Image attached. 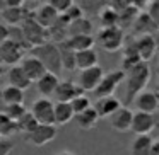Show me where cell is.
I'll list each match as a JSON object with an SVG mask.
<instances>
[{
	"instance_id": "cell-29",
	"label": "cell",
	"mask_w": 159,
	"mask_h": 155,
	"mask_svg": "<svg viewBox=\"0 0 159 155\" xmlns=\"http://www.w3.org/2000/svg\"><path fill=\"white\" fill-rule=\"evenodd\" d=\"M2 104L4 106H12V104H24V90L17 87L7 85L2 89Z\"/></svg>"
},
{
	"instance_id": "cell-23",
	"label": "cell",
	"mask_w": 159,
	"mask_h": 155,
	"mask_svg": "<svg viewBox=\"0 0 159 155\" xmlns=\"http://www.w3.org/2000/svg\"><path fill=\"white\" fill-rule=\"evenodd\" d=\"M74 111L70 107V102H55L53 104V119H55V126H62L67 124L69 121L74 119Z\"/></svg>"
},
{
	"instance_id": "cell-34",
	"label": "cell",
	"mask_w": 159,
	"mask_h": 155,
	"mask_svg": "<svg viewBox=\"0 0 159 155\" xmlns=\"http://www.w3.org/2000/svg\"><path fill=\"white\" fill-rule=\"evenodd\" d=\"M60 17H62L65 22H69V24H70V22H74V21H77V19L84 17V7L80 4H77V2H74V4L67 9L65 14H62Z\"/></svg>"
},
{
	"instance_id": "cell-13",
	"label": "cell",
	"mask_w": 159,
	"mask_h": 155,
	"mask_svg": "<svg viewBox=\"0 0 159 155\" xmlns=\"http://www.w3.org/2000/svg\"><path fill=\"white\" fill-rule=\"evenodd\" d=\"M132 116H134V111L127 106H121L120 109L111 114L108 119H110V124L115 131H118V133H127V131H130Z\"/></svg>"
},
{
	"instance_id": "cell-40",
	"label": "cell",
	"mask_w": 159,
	"mask_h": 155,
	"mask_svg": "<svg viewBox=\"0 0 159 155\" xmlns=\"http://www.w3.org/2000/svg\"><path fill=\"white\" fill-rule=\"evenodd\" d=\"M9 36H11V28L7 24H4V22H0V45L4 41H7Z\"/></svg>"
},
{
	"instance_id": "cell-12",
	"label": "cell",
	"mask_w": 159,
	"mask_h": 155,
	"mask_svg": "<svg viewBox=\"0 0 159 155\" xmlns=\"http://www.w3.org/2000/svg\"><path fill=\"white\" fill-rule=\"evenodd\" d=\"M156 128V119L154 114H147V113H139L134 111L132 116V124H130V131H134L135 136L139 135H151V131Z\"/></svg>"
},
{
	"instance_id": "cell-11",
	"label": "cell",
	"mask_w": 159,
	"mask_h": 155,
	"mask_svg": "<svg viewBox=\"0 0 159 155\" xmlns=\"http://www.w3.org/2000/svg\"><path fill=\"white\" fill-rule=\"evenodd\" d=\"M134 48L140 62L147 63L152 56L156 55V43L152 34H144V36H134Z\"/></svg>"
},
{
	"instance_id": "cell-22",
	"label": "cell",
	"mask_w": 159,
	"mask_h": 155,
	"mask_svg": "<svg viewBox=\"0 0 159 155\" xmlns=\"http://www.w3.org/2000/svg\"><path fill=\"white\" fill-rule=\"evenodd\" d=\"M94 24L89 17H80L77 21L70 22L67 26V38H72V36H84V34H93Z\"/></svg>"
},
{
	"instance_id": "cell-21",
	"label": "cell",
	"mask_w": 159,
	"mask_h": 155,
	"mask_svg": "<svg viewBox=\"0 0 159 155\" xmlns=\"http://www.w3.org/2000/svg\"><path fill=\"white\" fill-rule=\"evenodd\" d=\"M7 80H9V85L17 87L21 90H26L33 85V82L28 79V75L22 72V68L19 65H14L7 70Z\"/></svg>"
},
{
	"instance_id": "cell-32",
	"label": "cell",
	"mask_w": 159,
	"mask_h": 155,
	"mask_svg": "<svg viewBox=\"0 0 159 155\" xmlns=\"http://www.w3.org/2000/svg\"><path fill=\"white\" fill-rule=\"evenodd\" d=\"M16 133H17V124L0 111V138L11 140V136H14Z\"/></svg>"
},
{
	"instance_id": "cell-4",
	"label": "cell",
	"mask_w": 159,
	"mask_h": 155,
	"mask_svg": "<svg viewBox=\"0 0 159 155\" xmlns=\"http://www.w3.org/2000/svg\"><path fill=\"white\" fill-rule=\"evenodd\" d=\"M125 39H127L125 38V31H121L118 26L101 29L99 34H98V41H99L101 48L110 51V53H115V51L123 48Z\"/></svg>"
},
{
	"instance_id": "cell-43",
	"label": "cell",
	"mask_w": 159,
	"mask_h": 155,
	"mask_svg": "<svg viewBox=\"0 0 159 155\" xmlns=\"http://www.w3.org/2000/svg\"><path fill=\"white\" fill-rule=\"evenodd\" d=\"M154 43H156V51H159V29L154 32Z\"/></svg>"
},
{
	"instance_id": "cell-7",
	"label": "cell",
	"mask_w": 159,
	"mask_h": 155,
	"mask_svg": "<svg viewBox=\"0 0 159 155\" xmlns=\"http://www.w3.org/2000/svg\"><path fill=\"white\" fill-rule=\"evenodd\" d=\"M31 116L36 119L38 124H55V119H53V102L50 99H45V97H39L33 102L31 106Z\"/></svg>"
},
{
	"instance_id": "cell-38",
	"label": "cell",
	"mask_w": 159,
	"mask_h": 155,
	"mask_svg": "<svg viewBox=\"0 0 159 155\" xmlns=\"http://www.w3.org/2000/svg\"><path fill=\"white\" fill-rule=\"evenodd\" d=\"M147 14H149V17L154 21V24L159 28V0H157V2H149Z\"/></svg>"
},
{
	"instance_id": "cell-28",
	"label": "cell",
	"mask_w": 159,
	"mask_h": 155,
	"mask_svg": "<svg viewBox=\"0 0 159 155\" xmlns=\"http://www.w3.org/2000/svg\"><path fill=\"white\" fill-rule=\"evenodd\" d=\"M74 119H75L77 126H79L80 130H93V128L98 124L99 118H98L96 111L93 109V106H91L89 109L82 111V113H79V114H75Z\"/></svg>"
},
{
	"instance_id": "cell-27",
	"label": "cell",
	"mask_w": 159,
	"mask_h": 155,
	"mask_svg": "<svg viewBox=\"0 0 159 155\" xmlns=\"http://www.w3.org/2000/svg\"><path fill=\"white\" fill-rule=\"evenodd\" d=\"M152 138L151 135H139L132 140L130 155H151Z\"/></svg>"
},
{
	"instance_id": "cell-20",
	"label": "cell",
	"mask_w": 159,
	"mask_h": 155,
	"mask_svg": "<svg viewBox=\"0 0 159 155\" xmlns=\"http://www.w3.org/2000/svg\"><path fill=\"white\" fill-rule=\"evenodd\" d=\"M58 82H60L58 77L53 75V73H48V72H46L45 75H43L41 79L38 80V82H34V84H36V90L41 94V97L50 99V97L55 94L57 87H58Z\"/></svg>"
},
{
	"instance_id": "cell-31",
	"label": "cell",
	"mask_w": 159,
	"mask_h": 155,
	"mask_svg": "<svg viewBox=\"0 0 159 155\" xmlns=\"http://www.w3.org/2000/svg\"><path fill=\"white\" fill-rule=\"evenodd\" d=\"M99 24H101V29L118 26V12L110 5H103L99 9Z\"/></svg>"
},
{
	"instance_id": "cell-24",
	"label": "cell",
	"mask_w": 159,
	"mask_h": 155,
	"mask_svg": "<svg viewBox=\"0 0 159 155\" xmlns=\"http://www.w3.org/2000/svg\"><path fill=\"white\" fill-rule=\"evenodd\" d=\"M57 48H58V55H60V63H62V70H75V51L69 48L65 41L55 43Z\"/></svg>"
},
{
	"instance_id": "cell-36",
	"label": "cell",
	"mask_w": 159,
	"mask_h": 155,
	"mask_svg": "<svg viewBox=\"0 0 159 155\" xmlns=\"http://www.w3.org/2000/svg\"><path fill=\"white\" fill-rule=\"evenodd\" d=\"M91 106H93V104H91V99L86 96V94H80V96H77V97H75V99L70 101V107H72L74 114L82 113V111L89 109Z\"/></svg>"
},
{
	"instance_id": "cell-47",
	"label": "cell",
	"mask_w": 159,
	"mask_h": 155,
	"mask_svg": "<svg viewBox=\"0 0 159 155\" xmlns=\"http://www.w3.org/2000/svg\"><path fill=\"white\" fill-rule=\"evenodd\" d=\"M4 73H5V68H4V65H0V79L4 77Z\"/></svg>"
},
{
	"instance_id": "cell-19",
	"label": "cell",
	"mask_w": 159,
	"mask_h": 155,
	"mask_svg": "<svg viewBox=\"0 0 159 155\" xmlns=\"http://www.w3.org/2000/svg\"><path fill=\"white\" fill-rule=\"evenodd\" d=\"M157 29L159 28L154 24V21L149 17L147 12H140V14L137 15V19H135V22L132 24L130 31L134 32V36H144V34L154 36V32L157 31Z\"/></svg>"
},
{
	"instance_id": "cell-2",
	"label": "cell",
	"mask_w": 159,
	"mask_h": 155,
	"mask_svg": "<svg viewBox=\"0 0 159 155\" xmlns=\"http://www.w3.org/2000/svg\"><path fill=\"white\" fill-rule=\"evenodd\" d=\"M28 55L38 58L48 73H53L57 77L60 75V72H62V63H60L58 48H57V45L53 41H46L39 46H34V48H31L28 51Z\"/></svg>"
},
{
	"instance_id": "cell-14",
	"label": "cell",
	"mask_w": 159,
	"mask_h": 155,
	"mask_svg": "<svg viewBox=\"0 0 159 155\" xmlns=\"http://www.w3.org/2000/svg\"><path fill=\"white\" fill-rule=\"evenodd\" d=\"M19 67L22 68V72L28 75V79L31 80L33 84L38 82V80L46 73V70H45V67L41 65V62H39L38 58H34V56H31V55H24V58L19 62Z\"/></svg>"
},
{
	"instance_id": "cell-30",
	"label": "cell",
	"mask_w": 159,
	"mask_h": 155,
	"mask_svg": "<svg viewBox=\"0 0 159 155\" xmlns=\"http://www.w3.org/2000/svg\"><path fill=\"white\" fill-rule=\"evenodd\" d=\"M142 11H139V9H135L134 5H128L127 9H123L121 12H118V28L121 29V31H125V29H130L132 24L135 22V19H137V15L140 14Z\"/></svg>"
},
{
	"instance_id": "cell-35",
	"label": "cell",
	"mask_w": 159,
	"mask_h": 155,
	"mask_svg": "<svg viewBox=\"0 0 159 155\" xmlns=\"http://www.w3.org/2000/svg\"><path fill=\"white\" fill-rule=\"evenodd\" d=\"M16 124H17V131H22L24 135L31 133V131L38 126V123H36V119L31 116V113H26Z\"/></svg>"
},
{
	"instance_id": "cell-18",
	"label": "cell",
	"mask_w": 159,
	"mask_h": 155,
	"mask_svg": "<svg viewBox=\"0 0 159 155\" xmlns=\"http://www.w3.org/2000/svg\"><path fill=\"white\" fill-rule=\"evenodd\" d=\"M31 12L26 7V2L21 5V7H5L2 11V17H4L5 24L7 26H21L26 19L31 17Z\"/></svg>"
},
{
	"instance_id": "cell-45",
	"label": "cell",
	"mask_w": 159,
	"mask_h": 155,
	"mask_svg": "<svg viewBox=\"0 0 159 155\" xmlns=\"http://www.w3.org/2000/svg\"><path fill=\"white\" fill-rule=\"evenodd\" d=\"M154 119H156V128L159 130V114H154Z\"/></svg>"
},
{
	"instance_id": "cell-6",
	"label": "cell",
	"mask_w": 159,
	"mask_h": 155,
	"mask_svg": "<svg viewBox=\"0 0 159 155\" xmlns=\"http://www.w3.org/2000/svg\"><path fill=\"white\" fill-rule=\"evenodd\" d=\"M57 135H58V128L55 124H38L31 133L26 135L24 140L34 147H43V145L52 143Z\"/></svg>"
},
{
	"instance_id": "cell-3",
	"label": "cell",
	"mask_w": 159,
	"mask_h": 155,
	"mask_svg": "<svg viewBox=\"0 0 159 155\" xmlns=\"http://www.w3.org/2000/svg\"><path fill=\"white\" fill-rule=\"evenodd\" d=\"M21 32H22V38H24V43L28 45V48H34V46H39L43 45V43H46L50 39L48 36V31L46 29H43L41 26L38 24V22L33 19V15L29 19H26L24 22H22L21 26ZM28 50V51H29Z\"/></svg>"
},
{
	"instance_id": "cell-48",
	"label": "cell",
	"mask_w": 159,
	"mask_h": 155,
	"mask_svg": "<svg viewBox=\"0 0 159 155\" xmlns=\"http://www.w3.org/2000/svg\"><path fill=\"white\" fill-rule=\"evenodd\" d=\"M0 65H2V51H0Z\"/></svg>"
},
{
	"instance_id": "cell-26",
	"label": "cell",
	"mask_w": 159,
	"mask_h": 155,
	"mask_svg": "<svg viewBox=\"0 0 159 155\" xmlns=\"http://www.w3.org/2000/svg\"><path fill=\"white\" fill-rule=\"evenodd\" d=\"M98 65V53L96 50H86V51L75 53V68L77 70H87Z\"/></svg>"
},
{
	"instance_id": "cell-39",
	"label": "cell",
	"mask_w": 159,
	"mask_h": 155,
	"mask_svg": "<svg viewBox=\"0 0 159 155\" xmlns=\"http://www.w3.org/2000/svg\"><path fill=\"white\" fill-rule=\"evenodd\" d=\"M16 143L12 140H7V138H0V155H11L12 150H14Z\"/></svg>"
},
{
	"instance_id": "cell-25",
	"label": "cell",
	"mask_w": 159,
	"mask_h": 155,
	"mask_svg": "<svg viewBox=\"0 0 159 155\" xmlns=\"http://www.w3.org/2000/svg\"><path fill=\"white\" fill-rule=\"evenodd\" d=\"M94 41L93 34H84V36H72V38H67L65 43L69 45V48L72 51L79 53V51H86V50H93L94 48Z\"/></svg>"
},
{
	"instance_id": "cell-15",
	"label": "cell",
	"mask_w": 159,
	"mask_h": 155,
	"mask_svg": "<svg viewBox=\"0 0 159 155\" xmlns=\"http://www.w3.org/2000/svg\"><path fill=\"white\" fill-rule=\"evenodd\" d=\"M58 17L60 15L57 14V11L53 7H50L48 4H41L34 12H33V19H34L43 29H46V31H50V29L57 24Z\"/></svg>"
},
{
	"instance_id": "cell-10",
	"label": "cell",
	"mask_w": 159,
	"mask_h": 155,
	"mask_svg": "<svg viewBox=\"0 0 159 155\" xmlns=\"http://www.w3.org/2000/svg\"><path fill=\"white\" fill-rule=\"evenodd\" d=\"M157 102H159V94L154 90H142L137 97L134 99V106L139 113H147L156 114L157 113Z\"/></svg>"
},
{
	"instance_id": "cell-46",
	"label": "cell",
	"mask_w": 159,
	"mask_h": 155,
	"mask_svg": "<svg viewBox=\"0 0 159 155\" xmlns=\"http://www.w3.org/2000/svg\"><path fill=\"white\" fill-rule=\"evenodd\" d=\"M5 9V0H0V12Z\"/></svg>"
},
{
	"instance_id": "cell-1",
	"label": "cell",
	"mask_w": 159,
	"mask_h": 155,
	"mask_svg": "<svg viewBox=\"0 0 159 155\" xmlns=\"http://www.w3.org/2000/svg\"><path fill=\"white\" fill-rule=\"evenodd\" d=\"M151 80V67L149 63L140 62L125 72V97H127V107L134 102V99L145 89V85Z\"/></svg>"
},
{
	"instance_id": "cell-42",
	"label": "cell",
	"mask_w": 159,
	"mask_h": 155,
	"mask_svg": "<svg viewBox=\"0 0 159 155\" xmlns=\"http://www.w3.org/2000/svg\"><path fill=\"white\" fill-rule=\"evenodd\" d=\"M151 155H159V138H157V140H152Z\"/></svg>"
},
{
	"instance_id": "cell-41",
	"label": "cell",
	"mask_w": 159,
	"mask_h": 155,
	"mask_svg": "<svg viewBox=\"0 0 159 155\" xmlns=\"http://www.w3.org/2000/svg\"><path fill=\"white\" fill-rule=\"evenodd\" d=\"M22 4V0H5V7H21Z\"/></svg>"
},
{
	"instance_id": "cell-44",
	"label": "cell",
	"mask_w": 159,
	"mask_h": 155,
	"mask_svg": "<svg viewBox=\"0 0 159 155\" xmlns=\"http://www.w3.org/2000/svg\"><path fill=\"white\" fill-rule=\"evenodd\" d=\"M55 155H75L72 150H62V152H58V153H55Z\"/></svg>"
},
{
	"instance_id": "cell-16",
	"label": "cell",
	"mask_w": 159,
	"mask_h": 155,
	"mask_svg": "<svg viewBox=\"0 0 159 155\" xmlns=\"http://www.w3.org/2000/svg\"><path fill=\"white\" fill-rule=\"evenodd\" d=\"M80 94H84V92L80 90V87L75 82H72V80H60L53 96L58 99L57 102H70L77 96H80Z\"/></svg>"
},
{
	"instance_id": "cell-9",
	"label": "cell",
	"mask_w": 159,
	"mask_h": 155,
	"mask_svg": "<svg viewBox=\"0 0 159 155\" xmlns=\"http://www.w3.org/2000/svg\"><path fill=\"white\" fill-rule=\"evenodd\" d=\"M103 75H104V70L99 65L93 67V68H87V70H82L79 73V77H77V85L80 87L82 92H94V89L98 87V84L103 79Z\"/></svg>"
},
{
	"instance_id": "cell-33",
	"label": "cell",
	"mask_w": 159,
	"mask_h": 155,
	"mask_svg": "<svg viewBox=\"0 0 159 155\" xmlns=\"http://www.w3.org/2000/svg\"><path fill=\"white\" fill-rule=\"evenodd\" d=\"M2 113H4L9 119H12L14 123H17L28 111H26L24 104H12V106H4L2 107Z\"/></svg>"
},
{
	"instance_id": "cell-49",
	"label": "cell",
	"mask_w": 159,
	"mask_h": 155,
	"mask_svg": "<svg viewBox=\"0 0 159 155\" xmlns=\"http://www.w3.org/2000/svg\"><path fill=\"white\" fill-rule=\"evenodd\" d=\"M157 114H159V102H157Z\"/></svg>"
},
{
	"instance_id": "cell-5",
	"label": "cell",
	"mask_w": 159,
	"mask_h": 155,
	"mask_svg": "<svg viewBox=\"0 0 159 155\" xmlns=\"http://www.w3.org/2000/svg\"><path fill=\"white\" fill-rule=\"evenodd\" d=\"M125 80V73L121 70H111V72L104 73L103 79L99 80L98 87L94 89V96L99 99V97H108L113 96V92L116 90V87L120 85Z\"/></svg>"
},
{
	"instance_id": "cell-17",
	"label": "cell",
	"mask_w": 159,
	"mask_h": 155,
	"mask_svg": "<svg viewBox=\"0 0 159 155\" xmlns=\"http://www.w3.org/2000/svg\"><path fill=\"white\" fill-rule=\"evenodd\" d=\"M121 107L120 99H116L115 96H108V97H99L96 99L93 109L96 111L98 118H110L113 113H116Z\"/></svg>"
},
{
	"instance_id": "cell-8",
	"label": "cell",
	"mask_w": 159,
	"mask_h": 155,
	"mask_svg": "<svg viewBox=\"0 0 159 155\" xmlns=\"http://www.w3.org/2000/svg\"><path fill=\"white\" fill-rule=\"evenodd\" d=\"M0 51H2V65L14 67V65H19V62L24 58L28 50L24 46L17 45L16 41H12V39H7V41L0 45Z\"/></svg>"
},
{
	"instance_id": "cell-37",
	"label": "cell",
	"mask_w": 159,
	"mask_h": 155,
	"mask_svg": "<svg viewBox=\"0 0 159 155\" xmlns=\"http://www.w3.org/2000/svg\"><path fill=\"white\" fill-rule=\"evenodd\" d=\"M46 4H48L50 7L55 9L58 15H62V14H65L67 9H69L74 2H72V0H50V2H46Z\"/></svg>"
}]
</instances>
